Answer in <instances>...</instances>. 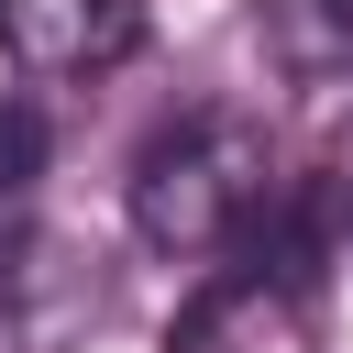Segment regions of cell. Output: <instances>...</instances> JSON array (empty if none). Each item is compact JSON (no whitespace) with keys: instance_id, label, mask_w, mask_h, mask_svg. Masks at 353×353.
Listing matches in <instances>:
<instances>
[{"instance_id":"obj_1","label":"cell","mask_w":353,"mask_h":353,"mask_svg":"<svg viewBox=\"0 0 353 353\" xmlns=\"http://www.w3.org/2000/svg\"><path fill=\"white\" fill-rule=\"evenodd\" d=\"M265 210V143L232 121V110H188L176 132H154L132 154V232L176 265L199 254H232Z\"/></svg>"},{"instance_id":"obj_2","label":"cell","mask_w":353,"mask_h":353,"mask_svg":"<svg viewBox=\"0 0 353 353\" xmlns=\"http://www.w3.org/2000/svg\"><path fill=\"white\" fill-rule=\"evenodd\" d=\"M309 309H298V265H243L221 287L188 298V320L165 331V353H298Z\"/></svg>"},{"instance_id":"obj_3","label":"cell","mask_w":353,"mask_h":353,"mask_svg":"<svg viewBox=\"0 0 353 353\" xmlns=\"http://www.w3.org/2000/svg\"><path fill=\"white\" fill-rule=\"evenodd\" d=\"M0 44L33 77H99L143 44V0H0Z\"/></svg>"},{"instance_id":"obj_4","label":"cell","mask_w":353,"mask_h":353,"mask_svg":"<svg viewBox=\"0 0 353 353\" xmlns=\"http://www.w3.org/2000/svg\"><path fill=\"white\" fill-rule=\"evenodd\" d=\"M33 154H44V143H33V110H11V99H0V221L33 199Z\"/></svg>"},{"instance_id":"obj_5","label":"cell","mask_w":353,"mask_h":353,"mask_svg":"<svg viewBox=\"0 0 353 353\" xmlns=\"http://www.w3.org/2000/svg\"><path fill=\"white\" fill-rule=\"evenodd\" d=\"M320 11H331V22H353V0H320Z\"/></svg>"}]
</instances>
